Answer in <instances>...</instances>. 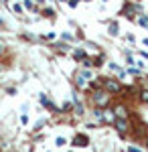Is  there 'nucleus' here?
Segmentation results:
<instances>
[{"label": "nucleus", "mask_w": 148, "mask_h": 152, "mask_svg": "<svg viewBox=\"0 0 148 152\" xmlns=\"http://www.w3.org/2000/svg\"><path fill=\"white\" fill-rule=\"evenodd\" d=\"M140 99L148 104V89H144V91H140Z\"/></svg>", "instance_id": "0eeeda50"}, {"label": "nucleus", "mask_w": 148, "mask_h": 152, "mask_svg": "<svg viewBox=\"0 0 148 152\" xmlns=\"http://www.w3.org/2000/svg\"><path fill=\"white\" fill-rule=\"evenodd\" d=\"M93 102L97 104V107H108V104H110V94L106 89H100V91L93 94Z\"/></svg>", "instance_id": "f257e3e1"}, {"label": "nucleus", "mask_w": 148, "mask_h": 152, "mask_svg": "<svg viewBox=\"0 0 148 152\" xmlns=\"http://www.w3.org/2000/svg\"><path fill=\"white\" fill-rule=\"evenodd\" d=\"M73 144H75V146H85V144H87V138H85V136H77Z\"/></svg>", "instance_id": "423d86ee"}, {"label": "nucleus", "mask_w": 148, "mask_h": 152, "mask_svg": "<svg viewBox=\"0 0 148 152\" xmlns=\"http://www.w3.org/2000/svg\"><path fill=\"white\" fill-rule=\"evenodd\" d=\"M103 87H106L108 94H112V91H122V85L116 81V79H106V81H103Z\"/></svg>", "instance_id": "f03ea898"}, {"label": "nucleus", "mask_w": 148, "mask_h": 152, "mask_svg": "<svg viewBox=\"0 0 148 152\" xmlns=\"http://www.w3.org/2000/svg\"><path fill=\"white\" fill-rule=\"evenodd\" d=\"M138 23L142 24V26H148V18H144V16H142V18H138Z\"/></svg>", "instance_id": "6e6552de"}, {"label": "nucleus", "mask_w": 148, "mask_h": 152, "mask_svg": "<svg viewBox=\"0 0 148 152\" xmlns=\"http://www.w3.org/2000/svg\"><path fill=\"white\" fill-rule=\"evenodd\" d=\"M114 114H116V120H128V110H126V105H116Z\"/></svg>", "instance_id": "7ed1b4c3"}, {"label": "nucleus", "mask_w": 148, "mask_h": 152, "mask_svg": "<svg viewBox=\"0 0 148 152\" xmlns=\"http://www.w3.org/2000/svg\"><path fill=\"white\" fill-rule=\"evenodd\" d=\"M114 126H116V130H118L120 134H126V132L130 130V126H128V120H116Z\"/></svg>", "instance_id": "20e7f679"}, {"label": "nucleus", "mask_w": 148, "mask_h": 152, "mask_svg": "<svg viewBox=\"0 0 148 152\" xmlns=\"http://www.w3.org/2000/svg\"><path fill=\"white\" fill-rule=\"evenodd\" d=\"M102 120H103V122H108V124H114V122H116V114H114V110H103Z\"/></svg>", "instance_id": "39448f33"}, {"label": "nucleus", "mask_w": 148, "mask_h": 152, "mask_svg": "<svg viewBox=\"0 0 148 152\" xmlns=\"http://www.w3.org/2000/svg\"><path fill=\"white\" fill-rule=\"evenodd\" d=\"M146 148H148V138H146Z\"/></svg>", "instance_id": "1a4fd4ad"}]
</instances>
